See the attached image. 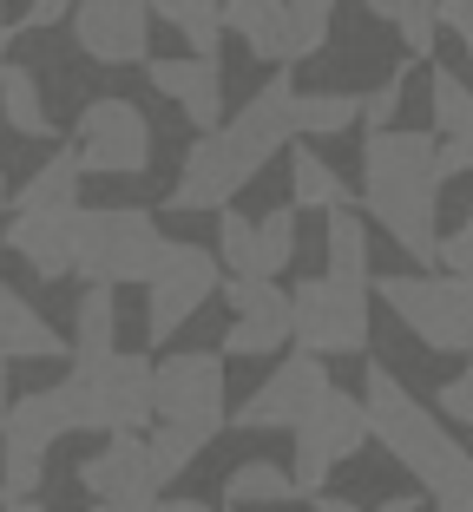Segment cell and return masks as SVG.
I'll return each instance as SVG.
<instances>
[{
  "label": "cell",
  "mask_w": 473,
  "mask_h": 512,
  "mask_svg": "<svg viewBox=\"0 0 473 512\" xmlns=\"http://www.w3.org/2000/svg\"><path fill=\"white\" fill-rule=\"evenodd\" d=\"M296 138V86L290 73H276L224 119L217 132H198V145L184 151V171L171 184V211H224L276 151Z\"/></svg>",
  "instance_id": "obj_1"
},
{
  "label": "cell",
  "mask_w": 473,
  "mask_h": 512,
  "mask_svg": "<svg viewBox=\"0 0 473 512\" xmlns=\"http://www.w3.org/2000/svg\"><path fill=\"white\" fill-rule=\"evenodd\" d=\"M322 250L329 270L290 289V335L309 355H368V224L355 217V204L322 211Z\"/></svg>",
  "instance_id": "obj_2"
},
{
  "label": "cell",
  "mask_w": 473,
  "mask_h": 512,
  "mask_svg": "<svg viewBox=\"0 0 473 512\" xmlns=\"http://www.w3.org/2000/svg\"><path fill=\"white\" fill-rule=\"evenodd\" d=\"M362 407H368V434L395 453V467H408L421 480L434 512H473V453L447 434L434 407L414 401L382 362H368L362 375Z\"/></svg>",
  "instance_id": "obj_3"
},
{
  "label": "cell",
  "mask_w": 473,
  "mask_h": 512,
  "mask_svg": "<svg viewBox=\"0 0 473 512\" xmlns=\"http://www.w3.org/2000/svg\"><path fill=\"white\" fill-rule=\"evenodd\" d=\"M441 138L434 132H368L362 145V204L368 217L414 256V263H434L441 250V230H434V197H441Z\"/></svg>",
  "instance_id": "obj_4"
},
{
  "label": "cell",
  "mask_w": 473,
  "mask_h": 512,
  "mask_svg": "<svg viewBox=\"0 0 473 512\" xmlns=\"http://www.w3.org/2000/svg\"><path fill=\"white\" fill-rule=\"evenodd\" d=\"M60 394L73 407V434H138L158 421V362L112 348L99 362H73Z\"/></svg>",
  "instance_id": "obj_5"
},
{
  "label": "cell",
  "mask_w": 473,
  "mask_h": 512,
  "mask_svg": "<svg viewBox=\"0 0 473 512\" xmlns=\"http://www.w3.org/2000/svg\"><path fill=\"white\" fill-rule=\"evenodd\" d=\"M171 256V237L138 204H86L73 224V270L86 283H152Z\"/></svg>",
  "instance_id": "obj_6"
},
{
  "label": "cell",
  "mask_w": 473,
  "mask_h": 512,
  "mask_svg": "<svg viewBox=\"0 0 473 512\" xmlns=\"http://www.w3.org/2000/svg\"><path fill=\"white\" fill-rule=\"evenodd\" d=\"M375 296L441 355H473V276H382Z\"/></svg>",
  "instance_id": "obj_7"
},
{
  "label": "cell",
  "mask_w": 473,
  "mask_h": 512,
  "mask_svg": "<svg viewBox=\"0 0 473 512\" xmlns=\"http://www.w3.org/2000/svg\"><path fill=\"white\" fill-rule=\"evenodd\" d=\"M362 440H375V434H368L362 394L329 388L316 401V414H303V421L290 427V480H296V493L316 499L322 486H329V473H336L349 453H362Z\"/></svg>",
  "instance_id": "obj_8"
},
{
  "label": "cell",
  "mask_w": 473,
  "mask_h": 512,
  "mask_svg": "<svg viewBox=\"0 0 473 512\" xmlns=\"http://www.w3.org/2000/svg\"><path fill=\"white\" fill-rule=\"evenodd\" d=\"M66 151L79 158L86 178H132V171L152 165V119L119 92H99L73 119V145Z\"/></svg>",
  "instance_id": "obj_9"
},
{
  "label": "cell",
  "mask_w": 473,
  "mask_h": 512,
  "mask_svg": "<svg viewBox=\"0 0 473 512\" xmlns=\"http://www.w3.org/2000/svg\"><path fill=\"white\" fill-rule=\"evenodd\" d=\"M158 421L165 427H198V434H224L230 407H224V355L191 348V355H165L158 362Z\"/></svg>",
  "instance_id": "obj_10"
},
{
  "label": "cell",
  "mask_w": 473,
  "mask_h": 512,
  "mask_svg": "<svg viewBox=\"0 0 473 512\" xmlns=\"http://www.w3.org/2000/svg\"><path fill=\"white\" fill-rule=\"evenodd\" d=\"M217 283H224L217 250H204V243H171L165 270L145 283V329H152V342H171V335L217 296Z\"/></svg>",
  "instance_id": "obj_11"
},
{
  "label": "cell",
  "mask_w": 473,
  "mask_h": 512,
  "mask_svg": "<svg viewBox=\"0 0 473 512\" xmlns=\"http://www.w3.org/2000/svg\"><path fill=\"white\" fill-rule=\"evenodd\" d=\"M329 388H336V381H329V362H322V355H309V348H296L290 362H276L270 375H263L257 388L237 401V414H230V421L250 427V434H270V427H283V434H290L303 414H316V401Z\"/></svg>",
  "instance_id": "obj_12"
},
{
  "label": "cell",
  "mask_w": 473,
  "mask_h": 512,
  "mask_svg": "<svg viewBox=\"0 0 473 512\" xmlns=\"http://www.w3.org/2000/svg\"><path fill=\"white\" fill-rule=\"evenodd\" d=\"M230 329H224V355L237 362H263L290 348V296L276 289V276H230Z\"/></svg>",
  "instance_id": "obj_13"
},
{
  "label": "cell",
  "mask_w": 473,
  "mask_h": 512,
  "mask_svg": "<svg viewBox=\"0 0 473 512\" xmlns=\"http://www.w3.org/2000/svg\"><path fill=\"white\" fill-rule=\"evenodd\" d=\"M73 40L92 66H138L152 60V7L145 0H79Z\"/></svg>",
  "instance_id": "obj_14"
},
{
  "label": "cell",
  "mask_w": 473,
  "mask_h": 512,
  "mask_svg": "<svg viewBox=\"0 0 473 512\" xmlns=\"http://www.w3.org/2000/svg\"><path fill=\"white\" fill-rule=\"evenodd\" d=\"M145 79H152L158 99H171V106L198 125V132H217V125H224V73H217V53L145 60Z\"/></svg>",
  "instance_id": "obj_15"
},
{
  "label": "cell",
  "mask_w": 473,
  "mask_h": 512,
  "mask_svg": "<svg viewBox=\"0 0 473 512\" xmlns=\"http://www.w3.org/2000/svg\"><path fill=\"white\" fill-rule=\"evenodd\" d=\"M79 486L92 499H158V467L145 434H106V447L79 460Z\"/></svg>",
  "instance_id": "obj_16"
},
{
  "label": "cell",
  "mask_w": 473,
  "mask_h": 512,
  "mask_svg": "<svg viewBox=\"0 0 473 512\" xmlns=\"http://www.w3.org/2000/svg\"><path fill=\"white\" fill-rule=\"evenodd\" d=\"M86 211V204H79ZM79 211H14L7 217V250L27 256V270L40 283H60L73 276V224Z\"/></svg>",
  "instance_id": "obj_17"
},
{
  "label": "cell",
  "mask_w": 473,
  "mask_h": 512,
  "mask_svg": "<svg viewBox=\"0 0 473 512\" xmlns=\"http://www.w3.org/2000/svg\"><path fill=\"white\" fill-rule=\"evenodd\" d=\"M428 99L434 125H441V178H467L473 171V86L447 66H428Z\"/></svg>",
  "instance_id": "obj_18"
},
{
  "label": "cell",
  "mask_w": 473,
  "mask_h": 512,
  "mask_svg": "<svg viewBox=\"0 0 473 512\" xmlns=\"http://www.w3.org/2000/svg\"><path fill=\"white\" fill-rule=\"evenodd\" d=\"M60 355H73V342L14 283H0V362H60Z\"/></svg>",
  "instance_id": "obj_19"
},
{
  "label": "cell",
  "mask_w": 473,
  "mask_h": 512,
  "mask_svg": "<svg viewBox=\"0 0 473 512\" xmlns=\"http://www.w3.org/2000/svg\"><path fill=\"white\" fill-rule=\"evenodd\" d=\"M224 33L257 53V60H303L296 53V20H290V0H224Z\"/></svg>",
  "instance_id": "obj_20"
},
{
  "label": "cell",
  "mask_w": 473,
  "mask_h": 512,
  "mask_svg": "<svg viewBox=\"0 0 473 512\" xmlns=\"http://www.w3.org/2000/svg\"><path fill=\"white\" fill-rule=\"evenodd\" d=\"M60 434H73V407H66L60 381L20 394V401L7 407V427H0V440H20V447H33V453H46Z\"/></svg>",
  "instance_id": "obj_21"
},
{
  "label": "cell",
  "mask_w": 473,
  "mask_h": 512,
  "mask_svg": "<svg viewBox=\"0 0 473 512\" xmlns=\"http://www.w3.org/2000/svg\"><path fill=\"white\" fill-rule=\"evenodd\" d=\"M119 348V296L112 283H86L73 302V362H99Z\"/></svg>",
  "instance_id": "obj_22"
},
{
  "label": "cell",
  "mask_w": 473,
  "mask_h": 512,
  "mask_svg": "<svg viewBox=\"0 0 473 512\" xmlns=\"http://www.w3.org/2000/svg\"><path fill=\"white\" fill-rule=\"evenodd\" d=\"M79 158L73 151H53L40 171L14 191V211H79Z\"/></svg>",
  "instance_id": "obj_23"
},
{
  "label": "cell",
  "mask_w": 473,
  "mask_h": 512,
  "mask_svg": "<svg viewBox=\"0 0 473 512\" xmlns=\"http://www.w3.org/2000/svg\"><path fill=\"white\" fill-rule=\"evenodd\" d=\"M0 112H7V125H14L20 138H53V112H46V99H40V79L27 73V66H0Z\"/></svg>",
  "instance_id": "obj_24"
},
{
  "label": "cell",
  "mask_w": 473,
  "mask_h": 512,
  "mask_svg": "<svg viewBox=\"0 0 473 512\" xmlns=\"http://www.w3.org/2000/svg\"><path fill=\"white\" fill-rule=\"evenodd\" d=\"M224 499L230 506H290V499H303V493H296L283 460H237L230 480H224Z\"/></svg>",
  "instance_id": "obj_25"
},
{
  "label": "cell",
  "mask_w": 473,
  "mask_h": 512,
  "mask_svg": "<svg viewBox=\"0 0 473 512\" xmlns=\"http://www.w3.org/2000/svg\"><path fill=\"white\" fill-rule=\"evenodd\" d=\"M290 204L296 211H336V204H355V197L309 145H290Z\"/></svg>",
  "instance_id": "obj_26"
},
{
  "label": "cell",
  "mask_w": 473,
  "mask_h": 512,
  "mask_svg": "<svg viewBox=\"0 0 473 512\" xmlns=\"http://www.w3.org/2000/svg\"><path fill=\"white\" fill-rule=\"evenodd\" d=\"M362 125V92H296V138H336Z\"/></svg>",
  "instance_id": "obj_27"
},
{
  "label": "cell",
  "mask_w": 473,
  "mask_h": 512,
  "mask_svg": "<svg viewBox=\"0 0 473 512\" xmlns=\"http://www.w3.org/2000/svg\"><path fill=\"white\" fill-rule=\"evenodd\" d=\"M152 467H158V486H171L178 480V473H191V460H198L204 447H211V434H198V427H165L158 421L152 434Z\"/></svg>",
  "instance_id": "obj_28"
},
{
  "label": "cell",
  "mask_w": 473,
  "mask_h": 512,
  "mask_svg": "<svg viewBox=\"0 0 473 512\" xmlns=\"http://www.w3.org/2000/svg\"><path fill=\"white\" fill-rule=\"evenodd\" d=\"M217 263H224L230 276H263L257 263V224H250L244 211H217Z\"/></svg>",
  "instance_id": "obj_29"
},
{
  "label": "cell",
  "mask_w": 473,
  "mask_h": 512,
  "mask_svg": "<svg viewBox=\"0 0 473 512\" xmlns=\"http://www.w3.org/2000/svg\"><path fill=\"white\" fill-rule=\"evenodd\" d=\"M257 263L263 276H283L296 263V204H276L270 217H257Z\"/></svg>",
  "instance_id": "obj_30"
},
{
  "label": "cell",
  "mask_w": 473,
  "mask_h": 512,
  "mask_svg": "<svg viewBox=\"0 0 473 512\" xmlns=\"http://www.w3.org/2000/svg\"><path fill=\"white\" fill-rule=\"evenodd\" d=\"M0 480H7V499H40L46 453L20 447V440H0Z\"/></svg>",
  "instance_id": "obj_31"
},
{
  "label": "cell",
  "mask_w": 473,
  "mask_h": 512,
  "mask_svg": "<svg viewBox=\"0 0 473 512\" xmlns=\"http://www.w3.org/2000/svg\"><path fill=\"white\" fill-rule=\"evenodd\" d=\"M342 0H290V20H296V53H322L329 46V14H336Z\"/></svg>",
  "instance_id": "obj_32"
},
{
  "label": "cell",
  "mask_w": 473,
  "mask_h": 512,
  "mask_svg": "<svg viewBox=\"0 0 473 512\" xmlns=\"http://www.w3.org/2000/svg\"><path fill=\"white\" fill-rule=\"evenodd\" d=\"M401 92H408V66H395V73H388L382 86H375V92L362 99V125H368V132H388V125H395Z\"/></svg>",
  "instance_id": "obj_33"
},
{
  "label": "cell",
  "mask_w": 473,
  "mask_h": 512,
  "mask_svg": "<svg viewBox=\"0 0 473 512\" xmlns=\"http://www.w3.org/2000/svg\"><path fill=\"white\" fill-rule=\"evenodd\" d=\"M434 263H447V276H473V211H467V217H460V224L441 237Z\"/></svg>",
  "instance_id": "obj_34"
},
{
  "label": "cell",
  "mask_w": 473,
  "mask_h": 512,
  "mask_svg": "<svg viewBox=\"0 0 473 512\" xmlns=\"http://www.w3.org/2000/svg\"><path fill=\"white\" fill-rule=\"evenodd\" d=\"M434 414H447V421H473V355H467V368L441 388V407H434Z\"/></svg>",
  "instance_id": "obj_35"
},
{
  "label": "cell",
  "mask_w": 473,
  "mask_h": 512,
  "mask_svg": "<svg viewBox=\"0 0 473 512\" xmlns=\"http://www.w3.org/2000/svg\"><path fill=\"white\" fill-rule=\"evenodd\" d=\"M73 7H79V0H27V14H20V27L46 33V27H60V20H73Z\"/></svg>",
  "instance_id": "obj_36"
},
{
  "label": "cell",
  "mask_w": 473,
  "mask_h": 512,
  "mask_svg": "<svg viewBox=\"0 0 473 512\" xmlns=\"http://www.w3.org/2000/svg\"><path fill=\"white\" fill-rule=\"evenodd\" d=\"M441 27L473 53V0H441Z\"/></svg>",
  "instance_id": "obj_37"
},
{
  "label": "cell",
  "mask_w": 473,
  "mask_h": 512,
  "mask_svg": "<svg viewBox=\"0 0 473 512\" xmlns=\"http://www.w3.org/2000/svg\"><path fill=\"white\" fill-rule=\"evenodd\" d=\"M421 499H428V493H401V499H388V506H375V512H421ZM316 512H362V506H349V499H329V493H316Z\"/></svg>",
  "instance_id": "obj_38"
},
{
  "label": "cell",
  "mask_w": 473,
  "mask_h": 512,
  "mask_svg": "<svg viewBox=\"0 0 473 512\" xmlns=\"http://www.w3.org/2000/svg\"><path fill=\"white\" fill-rule=\"evenodd\" d=\"M362 7H368V14H375V20H388V27H401V20H408V7H414V0H362Z\"/></svg>",
  "instance_id": "obj_39"
},
{
  "label": "cell",
  "mask_w": 473,
  "mask_h": 512,
  "mask_svg": "<svg viewBox=\"0 0 473 512\" xmlns=\"http://www.w3.org/2000/svg\"><path fill=\"white\" fill-rule=\"evenodd\" d=\"M86 512H158V499H92Z\"/></svg>",
  "instance_id": "obj_40"
},
{
  "label": "cell",
  "mask_w": 473,
  "mask_h": 512,
  "mask_svg": "<svg viewBox=\"0 0 473 512\" xmlns=\"http://www.w3.org/2000/svg\"><path fill=\"white\" fill-rule=\"evenodd\" d=\"M158 512H211L204 499H158Z\"/></svg>",
  "instance_id": "obj_41"
},
{
  "label": "cell",
  "mask_w": 473,
  "mask_h": 512,
  "mask_svg": "<svg viewBox=\"0 0 473 512\" xmlns=\"http://www.w3.org/2000/svg\"><path fill=\"white\" fill-rule=\"evenodd\" d=\"M7 407H14V394H7V362H0V427H7Z\"/></svg>",
  "instance_id": "obj_42"
},
{
  "label": "cell",
  "mask_w": 473,
  "mask_h": 512,
  "mask_svg": "<svg viewBox=\"0 0 473 512\" xmlns=\"http://www.w3.org/2000/svg\"><path fill=\"white\" fill-rule=\"evenodd\" d=\"M0 512H46V506H40V499H7Z\"/></svg>",
  "instance_id": "obj_43"
},
{
  "label": "cell",
  "mask_w": 473,
  "mask_h": 512,
  "mask_svg": "<svg viewBox=\"0 0 473 512\" xmlns=\"http://www.w3.org/2000/svg\"><path fill=\"white\" fill-rule=\"evenodd\" d=\"M14 40V20H7V7H0V46Z\"/></svg>",
  "instance_id": "obj_44"
},
{
  "label": "cell",
  "mask_w": 473,
  "mask_h": 512,
  "mask_svg": "<svg viewBox=\"0 0 473 512\" xmlns=\"http://www.w3.org/2000/svg\"><path fill=\"white\" fill-rule=\"evenodd\" d=\"M0 506H7V480H0Z\"/></svg>",
  "instance_id": "obj_45"
},
{
  "label": "cell",
  "mask_w": 473,
  "mask_h": 512,
  "mask_svg": "<svg viewBox=\"0 0 473 512\" xmlns=\"http://www.w3.org/2000/svg\"><path fill=\"white\" fill-rule=\"evenodd\" d=\"M0 204H7V178H0Z\"/></svg>",
  "instance_id": "obj_46"
}]
</instances>
